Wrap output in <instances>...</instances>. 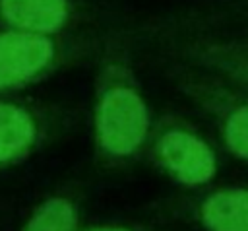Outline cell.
<instances>
[{"instance_id":"obj_1","label":"cell","mask_w":248,"mask_h":231,"mask_svg":"<svg viewBox=\"0 0 248 231\" xmlns=\"http://www.w3.org/2000/svg\"><path fill=\"white\" fill-rule=\"evenodd\" d=\"M147 130V107L132 85L116 82L101 91L95 107V134L107 155L130 157L143 144Z\"/></svg>"},{"instance_id":"obj_5","label":"cell","mask_w":248,"mask_h":231,"mask_svg":"<svg viewBox=\"0 0 248 231\" xmlns=\"http://www.w3.org/2000/svg\"><path fill=\"white\" fill-rule=\"evenodd\" d=\"M39 140L35 115L19 103L0 101V165L21 161Z\"/></svg>"},{"instance_id":"obj_8","label":"cell","mask_w":248,"mask_h":231,"mask_svg":"<svg viewBox=\"0 0 248 231\" xmlns=\"http://www.w3.org/2000/svg\"><path fill=\"white\" fill-rule=\"evenodd\" d=\"M225 138L234 153L248 157V105L236 109L229 116L225 126Z\"/></svg>"},{"instance_id":"obj_3","label":"cell","mask_w":248,"mask_h":231,"mask_svg":"<svg viewBox=\"0 0 248 231\" xmlns=\"http://www.w3.org/2000/svg\"><path fill=\"white\" fill-rule=\"evenodd\" d=\"M159 161L184 184L207 182L215 173V155L205 142L184 130H169L157 142Z\"/></svg>"},{"instance_id":"obj_4","label":"cell","mask_w":248,"mask_h":231,"mask_svg":"<svg viewBox=\"0 0 248 231\" xmlns=\"http://www.w3.org/2000/svg\"><path fill=\"white\" fill-rule=\"evenodd\" d=\"M70 17L68 0H0V21L8 29L52 35Z\"/></svg>"},{"instance_id":"obj_9","label":"cell","mask_w":248,"mask_h":231,"mask_svg":"<svg viewBox=\"0 0 248 231\" xmlns=\"http://www.w3.org/2000/svg\"><path fill=\"white\" fill-rule=\"evenodd\" d=\"M85 231H130V229L116 227V225H105V227H91V229H85Z\"/></svg>"},{"instance_id":"obj_6","label":"cell","mask_w":248,"mask_h":231,"mask_svg":"<svg viewBox=\"0 0 248 231\" xmlns=\"http://www.w3.org/2000/svg\"><path fill=\"white\" fill-rule=\"evenodd\" d=\"M209 231H248V190H221L202 206Z\"/></svg>"},{"instance_id":"obj_7","label":"cell","mask_w":248,"mask_h":231,"mask_svg":"<svg viewBox=\"0 0 248 231\" xmlns=\"http://www.w3.org/2000/svg\"><path fill=\"white\" fill-rule=\"evenodd\" d=\"M78 215L74 204L64 196L45 200L27 219L21 231H76Z\"/></svg>"},{"instance_id":"obj_2","label":"cell","mask_w":248,"mask_h":231,"mask_svg":"<svg viewBox=\"0 0 248 231\" xmlns=\"http://www.w3.org/2000/svg\"><path fill=\"white\" fill-rule=\"evenodd\" d=\"M58 47L52 35L0 31V91L21 87L54 68Z\"/></svg>"}]
</instances>
